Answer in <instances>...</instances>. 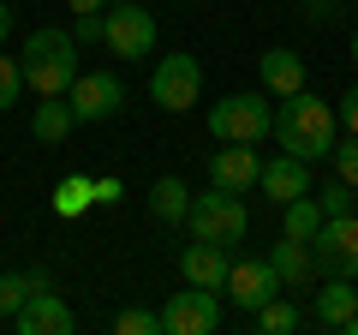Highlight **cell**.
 Here are the masks:
<instances>
[{
    "instance_id": "1",
    "label": "cell",
    "mask_w": 358,
    "mask_h": 335,
    "mask_svg": "<svg viewBox=\"0 0 358 335\" xmlns=\"http://www.w3.org/2000/svg\"><path fill=\"white\" fill-rule=\"evenodd\" d=\"M334 108L322 102V96L299 90V96H281V108H275V144H281L287 156H299V162H322V156H334Z\"/></svg>"
},
{
    "instance_id": "2",
    "label": "cell",
    "mask_w": 358,
    "mask_h": 335,
    "mask_svg": "<svg viewBox=\"0 0 358 335\" xmlns=\"http://www.w3.org/2000/svg\"><path fill=\"white\" fill-rule=\"evenodd\" d=\"M24 90H36V96H66L72 90V78L84 72V60H78V36L72 30H54V25H42V30H30L24 36Z\"/></svg>"
},
{
    "instance_id": "3",
    "label": "cell",
    "mask_w": 358,
    "mask_h": 335,
    "mask_svg": "<svg viewBox=\"0 0 358 335\" xmlns=\"http://www.w3.org/2000/svg\"><path fill=\"white\" fill-rule=\"evenodd\" d=\"M209 138L215 144H263L275 138V108L268 90H233L209 108Z\"/></svg>"
},
{
    "instance_id": "4",
    "label": "cell",
    "mask_w": 358,
    "mask_h": 335,
    "mask_svg": "<svg viewBox=\"0 0 358 335\" xmlns=\"http://www.w3.org/2000/svg\"><path fill=\"white\" fill-rule=\"evenodd\" d=\"M185 228H192V240L239 245L245 233H251V210H245L239 192H221V186H209V192H192V216H185Z\"/></svg>"
},
{
    "instance_id": "5",
    "label": "cell",
    "mask_w": 358,
    "mask_h": 335,
    "mask_svg": "<svg viewBox=\"0 0 358 335\" xmlns=\"http://www.w3.org/2000/svg\"><path fill=\"white\" fill-rule=\"evenodd\" d=\"M197 96H203V66H197V54H162L155 72H150V102L162 114H185Z\"/></svg>"
},
{
    "instance_id": "6",
    "label": "cell",
    "mask_w": 358,
    "mask_h": 335,
    "mask_svg": "<svg viewBox=\"0 0 358 335\" xmlns=\"http://www.w3.org/2000/svg\"><path fill=\"white\" fill-rule=\"evenodd\" d=\"M102 48L120 54V60H143V54L155 48V18H150V6H138V0L108 6V13H102Z\"/></svg>"
},
{
    "instance_id": "7",
    "label": "cell",
    "mask_w": 358,
    "mask_h": 335,
    "mask_svg": "<svg viewBox=\"0 0 358 335\" xmlns=\"http://www.w3.org/2000/svg\"><path fill=\"white\" fill-rule=\"evenodd\" d=\"M221 329V294L215 287H192L185 294H167L162 306V335H215Z\"/></svg>"
},
{
    "instance_id": "8",
    "label": "cell",
    "mask_w": 358,
    "mask_h": 335,
    "mask_svg": "<svg viewBox=\"0 0 358 335\" xmlns=\"http://www.w3.org/2000/svg\"><path fill=\"white\" fill-rule=\"evenodd\" d=\"M66 102H72L78 126H102V120H114L126 108V84H120V72H78Z\"/></svg>"
},
{
    "instance_id": "9",
    "label": "cell",
    "mask_w": 358,
    "mask_h": 335,
    "mask_svg": "<svg viewBox=\"0 0 358 335\" xmlns=\"http://www.w3.org/2000/svg\"><path fill=\"white\" fill-rule=\"evenodd\" d=\"M310 252H317V264L329 275H358V210L352 216H322Z\"/></svg>"
},
{
    "instance_id": "10",
    "label": "cell",
    "mask_w": 358,
    "mask_h": 335,
    "mask_svg": "<svg viewBox=\"0 0 358 335\" xmlns=\"http://www.w3.org/2000/svg\"><path fill=\"white\" fill-rule=\"evenodd\" d=\"M13 329H18V335H72V329H78V311L66 306L54 287H36V294L13 311Z\"/></svg>"
},
{
    "instance_id": "11",
    "label": "cell",
    "mask_w": 358,
    "mask_h": 335,
    "mask_svg": "<svg viewBox=\"0 0 358 335\" xmlns=\"http://www.w3.org/2000/svg\"><path fill=\"white\" fill-rule=\"evenodd\" d=\"M281 294V275H275V264L268 258H239L227 270V299L239 311H257V306H268V299Z\"/></svg>"
},
{
    "instance_id": "12",
    "label": "cell",
    "mask_w": 358,
    "mask_h": 335,
    "mask_svg": "<svg viewBox=\"0 0 358 335\" xmlns=\"http://www.w3.org/2000/svg\"><path fill=\"white\" fill-rule=\"evenodd\" d=\"M257 174H263V162H257V144H221L215 156H209V186H221V192H251Z\"/></svg>"
},
{
    "instance_id": "13",
    "label": "cell",
    "mask_w": 358,
    "mask_h": 335,
    "mask_svg": "<svg viewBox=\"0 0 358 335\" xmlns=\"http://www.w3.org/2000/svg\"><path fill=\"white\" fill-rule=\"evenodd\" d=\"M257 192L268 198V204H293V198L310 192V162H299V156H275V162H263V174H257Z\"/></svg>"
},
{
    "instance_id": "14",
    "label": "cell",
    "mask_w": 358,
    "mask_h": 335,
    "mask_svg": "<svg viewBox=\"0 0 358 335\" xmlns=\"http://www.w3.org/2000/svg\"><path fill=\"white\" fill-rule=\"evenodd\" d=\"M257 78H263V90L275 96V102H281V96H299L305 90V54L299 48H263Z\"/></svg>"
},
{
    "instance_id": "15",
    "label": "cell",
    "mask_w": 358,
    "mask_h": 335,
    "mask_svg": "<svg viewBox=\"0 0 358 335\" xmlns=\"http://www.w3.org/2000/svg\"><path fill=\"white\" fill-rule=\"evenodd\" d=\"M227 270H233V264H227V245L192 240L185 252H179V275H185L192 287H215V294H221V287H227Z\"/></svg>"
},
{
    "instance_id": "16",
    "label": "cell",
    "mask_w": 358,
    "mask_h": 335,
    "mask_svg": "<svg viewBox=\"0 0 358 335\" xmlns=\"http://www.w3.org/2000/svg\"><path fill=\"white\" fill-rule=\"evenodd\" d=\"M352 311H358V287H352V275H329V282H322V294L310 299V323H317V329H341Z\"/></svg>"
},
{
    "instance_id": "17",
    "label": "cell",
    "mask_w": 358,
    "mask_h": 335,
    "mask_svg": "<svg viewBox=\"0 0 358 335\" xmlns=\"http://www.w3.org/2000/svg\"><path fill=\"white\" fill-rule=\"evenodd\" d=\"M268 264H275L281 287H310V282H317V252H310V240H293V233H281V245L268 252Z\"/></svg>"
},
{
    "instance_id": "18",
    "label": "cell",
    "mask_w": 358,
    "mask_h": 335,
    "mask_svg": "<svg viewBox=\"0 0 358 335\" xmlns=\"http://www.w3.org/2000/svg\"><path fill=\"white\" fill-rule=\"evenodd\" d=\"M78 132V114L66 96H36V114H30V138L36 144H66Z\"/></svg>"
},
{
    "instance_id": "19",
    "label": "cell",
    "mask_w": 358,
    "mask_h": 335,
    "mask_svg": "<svg viewBox=\"0 0 358 335\" xmlns=\"http://www.w3.org/2000/svg\"><path fill=\"white\" fill-rule=\"evenodd\" d=\"M150 216L167 221V228H179V221L192 216V186L179 180V174H162V180L150 186Z\"/></svg>"
},
{
    "instance_id": "20",
    "label": "cell",
    "mask_w": 358,
    "mask_h": 335,
    "mask_svg": "<svg viewBox=\"0 0 358 335\" xmlns=\"http://www.w3.org/2000/svg\"><path fill=\"white\" fill-rule=\"evenodd\" d=\"M96 204V180H90V174H66L60 186H54V216H84V210Z\"/></svg>"
},
{
    "instance_id": "21",
    "label": "cell",
    "mask_w": 358,
    "mask_h": 335,
    "mask_svg": "<svg viewBox=\"0 0 358 335\" xmlns=\"http://www.w3.org/2000/svg\"><path fill=\"white\" fill-rule=\"evenodd\" d=\"M317 228H322V204L317 198H293V204H281V233H293V240H317Z\"/></svg>"
},
{
    "instance_id": "22",
    "label": "cell",
    "mask_w": 358,
    "mask_h": 335,
    "mask_svg": "<svg viewBox=\"0 0 358 335\" xmlns=\"http://www.w3.org/2000/svg\"><path fill=\"white\" fill-rule=\"evenodd\" d=\"M299 323H305V311H299V306H287L281 294L268 299V306H257V329H263V335H293Z\"/></svg>"
},
{
    "instance_id": "23",
    "label": "cell",
    "mask_w": 358,
    "mask_h": 335,
    "mask_svg": "<svg viewBox=\"0 0 358 335\" xmlns=\"http://www.w3.org/2000/svg\"><path fill=\"white\" fill-rule=\"evenodd\" d=\"M317 204H322V216H352V210H358V186H346L341 174H334V180L322 186V198H317Z\"/></svg>"
},
{
    "instance_id": "24",
    "label": "cell",
    "mask_w": 358,
    "mask_h": 335,
    "mask_svg": "<svg viewBox=\"0 0 358 335\" xmlns=\"http://www.w3.org/2000/svg\"><path fill=\"white\" fill-rule=\"evenodd\" d=\"M114 329L120 335H162V311H143V306H126L114 317Z\"/></svg>"
},
{
    "instance_id": "25",
    "label": "cell",
    "mask_w": 358,
    "mask_h": 335,
    "mask_svg": "<svg viewBox=\"0 0 358 335\" xmlns=\"http://www.w3.org/2000/svg\"><path fill=\"white\" fill-rule=\"evenodd\" d=\"M30 294H36V282H30V275H6V270H0V317H13Z\"/></svg>"
},
{
    "instance_id": "26",
    "label": "cell",
    "mask_w": 358,
    "mask_h": 335,
    "mask_svg": "<svg viewBox=\"0 0 358 335\" xmlns=\"http://www.w3.org/2000/svg\"><path fill=\"white\" fill-rule=\"evenodd\" d=\"M18 96H24V66H18L13 54H0V114H6Z\"/></svg>"
},
{
    "instance_id": "27",
    "label": "cell",
    "mask_w": 358,
    "mask_h": 335,
    "mask_svg": "<svg viewBox=\"0 0 358 335\" xmlns=\"http://www.w3.org/2000/svg\"><path fill=\"white\" fill-rule=\"evenodd\" d=\"M334 174L346 186H358V132H346V144H334Z\"/></svg>"
},
{
    "instance_id": "28",
    "label": "cell",
    "mask_w": 358,
    "mask_h": 335,
    "mask_svg": "<svg viewBox=\"0 0 358 335\" xmlns=\"http://www.w3.org/2000/svg\"><path fill=\"white\" fill-rule=\"evenodd\" d=\"M346 13V0H305V25H334V18H341Z\"/></svg>"
},
{
    "instance_id": "29",
    "label": "cell",
    "mask_w": 358,
    "mask_h": 335,
    "mask_svg": "<svg viewBox=\"0 0 358 335\" xmlns=\"http://www.w3.org/2000/svg\"><path fill=\"white\" fill-rule=\"evenodd\" d=\"M72 36H78V48H90V42H102V13H78Z\"/></svg>"
},
{
    "instance_id": "30",
    "label": "cell",
    "mask_w": 358,
    "mask_h": 335,
    "mask_svg": "<svg viewBox=\"0 0 358 335\" xmlns=\"http://www.w3.org/2000/svg\"><path fill=\"white\" fill-rule=\"evenodd\" d=\"M334 120H341L346 132H358V84H352V90L341 96V108H334Z\"/></svg>"
},
{
    "instance_id": "31",
    "label": "cell",
    "mask_w": 358,
    "mask_h": 335,
    "mask_svg": "<svg viewBox=\"0 0 358 335\" xmlns=\"http://www.w3.org/2000/svg\"><path fill=\"white\" fill-rule=\"evenodd\" d=\"M120 198H126V186H120L114 174H108V180H96V204H120Z\"/></svg>"
},
{
    "instance_id": "32",
    "label": "cell",
    "mask_w": 358,
    "mask_h": 335,
    "mask_svg": "<svg viewBox=\"0 0 358 335\" xmlns=\"http://www.w3.org/2000/svg\"><path fill=\"white\" fill-rule=\"evenodd\" d=\"M66 6H72V13H108L114 0H66Z\"/></svg>"
},
{
    "instance_id": "33",
    "label": "cell",
    "mask_w": 358,
    "mask_h": 335,
    "mask_svg": "<svg viewBox=\"0 0 358 335\" xmlns=\"http://www.w3.org/2000/svg\"><path fill=\"white\" fill-rule=\"evenodd\" d=\"M6 36H13V6L0 0V48H6Z\"/></svg>"
},
{
    "instance_id": "34",
    "label": "cell",
    "mask_w": 358,
    "mask_h": 335,
    "mask_svg": "<svg viewBox=\"0 0 358 335\" xmlns=\"http://www.w3.org/2000/svg\"><path fill=\"white\" fill-rule=\"evenodd\" d=\"M341 329H346V335H358V311H352V317H346V323H341Z\"/></svg>"
},
{
    "instance_id": "35",
    "label": "cell",
    "mask_w": 358,
    "mask_h": 335,
    "mask_svg": "<svg viewBox=\"0 0 358 335\" xmlns=\"http://www.w3.org/2000/svg\"><path fill=\"white\" fill-rule=\"evenodd\" d=\"M352 66H358V30H352Z\"/></svg>"
},
{
    "instance_id": "36",
    "label": "cell",
    "mask_w": 358,
    "mask_h": 335,
    "mask_svg": "<svg viewBox=\"0 0 358 335\" xmlns=\"http://www.w3.org/2000/svg\"><path fill=\"white\" fill-rule=\"evenodd\" d=\"M114 6H126V0H114Z\"/></svg>"
}]
</instances>
